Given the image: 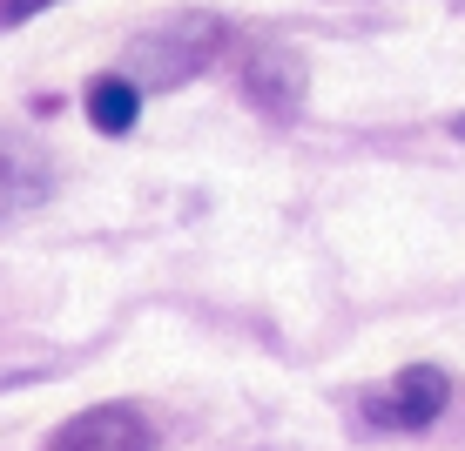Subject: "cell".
<instances>
[{
    "label": "cell",
    "instance_id": "6da1fadb",
    "mask_svg": "<svg viewBox=\"0 0 465 451\" xmlns=\"http://www.w3.org/2000/svg\"><path fill=\"white\" fill-rule=\"evenodd\" d=\"M47 451H155V431L135 405H94L47 438Z\"/></svg>",
    "mask_w": 465,
    "mask_h": 451
},
{
    "label": "cell",
    "instance_id": "7a4b0ae2",
    "mask_svg": "<svg viewBox=\"0 0 465 451\" xmlns=\"http://www.w3.org/2000/svg\"><path fill=\"white\" fill-rule=\"evenodd\" d=\"M445 397H452V384H445V370H431V364H419V370H405V377L391 384V391H378L371 405V425H384V431H425L431 417L445 411Z\"/></svg>",
    "mask_w": 465,
    "mask_h": 451
},
{
    "label": "cell",
    "instance_id": "3957f363",
    "mask_svg": "<svg viewBox=\"0 0 465 451\" xmlns=\"http://www.w3.org/2000/svg\"><path fill=\"white\" fill-rule=\"evenodd\" d=\"M142 115V88L128 82V74H102V82L88 88V122L102 128V135H128Z\"/></svg>",
    "mask_w": 465,
    "mask_h": 451
},
{
    "label": "cell",
    "instance_id": "277c9868",
    "mask_svg": "<svg viewBox=\"0 0 465 451\" xmlns=\"http://www.w3.org/2000/svg\"><path fill=\"white\" fill-rule=\"evenodd\" d=\"M41 196H47V175H35V169L21 162V155L0 149V222L21 216V209H27V202H41Z\"/></svg>",
    "mask_w": 465,
    "mask_h": 451
},
{
    "label": "cell",
    "instance_id": "5b68a950",
    "mask_svg": "<svg viewBox=\"0 0 465 451\" xmlns=\"http://www.w3.org/2000/svg\"><path fill=\"white\" fill-rule=\"evenodd\" d=\"M250 88L263 94L270 108H297V88H303V74H297L283 54H256V61H250Z\"/></svg>",
    "mask_w": 465,
    "mask_h": 451
},
{
    "label": "cell",
    "instance_id": "8992f818",
    "mask_svg": "<svg viewBox=\"0 0 465 451\" xmlns=\"http://www.w3.org/2000/svg\"><path fill=\"white\" fill-rule=\"evenodd\" d=\"M47 7H61V0H0V27H21V21H35Z\"/></svg>",
    "mask_w": 465,
    "mask_h": 451
},
{
    "label": "cell",
    "instance_id": "52a82bcc",
    "mask_svg": "<svg viewBox=\"0 0 465 451\" xmlns=\"http://www.w3.org/2000/svg\"><path fill=\"white\" fill-rule=\"evenodd\" d=\"M452 135H459V142H465V115H452Z\"/></svg>",
    "mask_w": 465,
    "mask_h": 451
}]
</instances>
